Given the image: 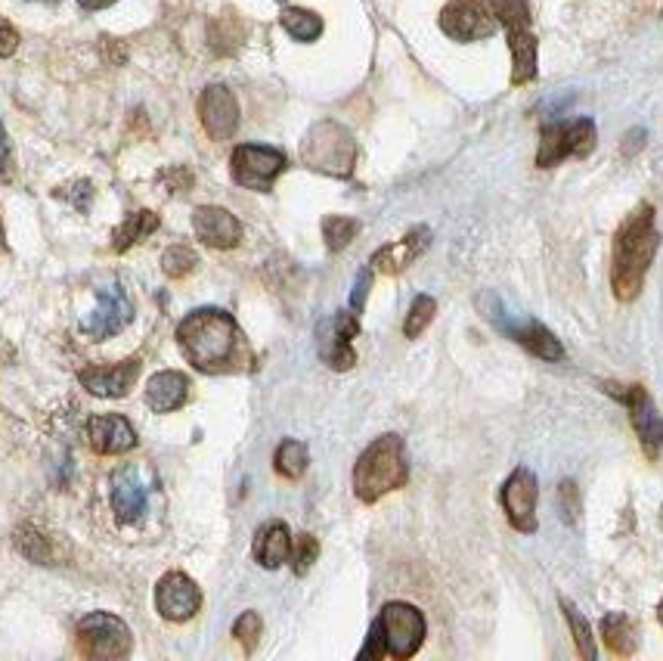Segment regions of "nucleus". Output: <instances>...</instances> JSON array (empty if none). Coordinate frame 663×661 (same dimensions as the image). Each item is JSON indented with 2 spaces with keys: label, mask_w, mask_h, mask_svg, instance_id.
<instances>
[{
  "label": "nucleus",
  "mask_w": 663,
  "mask_h": 661,
  "mask_svg": "<svg viewBox=\"0 0 663 661\" xmlns=\"http://www.w3.org/2000/svg\"><path fill=\"white\" fill-rule=\"evenodd\" d=\"M508 50H512V84H527L537 78V35L534 29L508 32Z\"/></svg>",
  "instance_id": "b1692460"
},
{
  "label": "nucleus",
  "mask_w": 663,
  "mask_h": 661,
  "mask_svg": "<svg viewBox=\"0 0 663 661\" xmlns=\"http://www.w3.org/2000/svg\"><path fill=\"white\" fill-rule=\"evenodd\" d=\"M359 224L354 218H341V215H329L323 220V239L332 252H341L351 239L357 237Z\"/></svg>",
  "instance_id": "c756f323"
},
{
  "label": "nucleus",
  "mask_w": 663,
  "mask_h": 661,
  "mask_svg": "<svg viewBox=\"0 0 663 661\" xmlns=\"http://www.w3.org/2000/svg\"><path fill=\"white\" fill-rule=\"evenodd\" d=\"M561 608H564V618H568V625H571V634H574V643L580 649V656L583 659H595V643H592V630L586 625V618L576 612L568 600H561Z\"/></svg>",
  "instance_id": "7c9ffc66"
},
{
  "label": "nucleus",
  "mask_w": 663,
  "mask_h": 661,
  "mask_svg": "<svg viewBox=\"0 0 663 661\" xmlns=\"http://www.w3.org/2000/svg\"><path fill=\"white\" fill-rule=\"evenodd\" d=\"M434 314H437V301H434L431 295H419V298L413 301V308H410V317H407V323H403V332H407V339H415V335H422V330H425L431 320H434Z\"/></svg>",
  "instance_id": "2f4dec72"
},
{
  "label": "nucleus",
  "mask_w": 663,
  "mask_h": 661,
  "mask_svg": "<svg viewBox=\"0 0 663 661\" xmlns=\"http://www.w3.org/2000/svg\"><path fill=\"white\" fill-rule=\"evenodd\" d=\"M276 472L286 478H301L307 472V447L301 441H283L279 447H276Z\"/></svg>",
  "instance_id": "c85d7f7f"
},
{
  "label": "nucleus",
  "mask_w": 663,
  "mask_h": 661,
  "mask_svg": "<svg viewBox=\"0 0 663 661\" xmlns=\"http://www.w3.org/2000/svg\"><path fill=\"white\" fill-rule=\"evenodd\" d=\"M537 476L527 469V466H518L505 488H502V506H505V515L508 522L518 528L521 534H534L537 532Z\"/></svg>",
  "instance_id": "9b49d317"
},
{
  "label": "nucleus",
  "mask_w": 663,
  "mask_h": 661,
  "mask_svg": "<svg viewBox=\"0 0 663 661\" xmlns=\"http://www.w3.org/2000/svg\"><path fill=\"white\" fill-rule=\"evenodd\" d=\"M190 398V379L178 373V369H162L149 379L146 386V404L152 407L156 413H171L180 410Z\"/></svg>",
  "instance_id": "4be33fe9"
},
{
  "label": "nucleus",
  "mask_w": 663,
  "mask_h": 661,
  "mask_svg": "<svg viewBox=\"0 0 663 661\" xmlns=\"http://www.w3.org/2000/svg\"><path fill=\"white\" fill-rule=\"evenodd\" d=\"M112 506L122 522H137L146 513V485L134 466L118 469L112 476Z\"/></svg>",
  "instance_id": "412c9836"
},
{
  "label": "nucleus",
  "mask_w": 663,
  "mask_h": 661,
  "mask_svg": "<svg viewBox=\"0 0 663 661\" xmlns=\"http://www.w3.org/2000/svg\"><path fill=\"white\" fill-rule=\"evenodd\" d=\"M7 152H10V147H7V134H3V125H0V168L7 166Z\"/></svg>",
  "instance_id": "a19ab883"
},
{
  "label": "nucleus",
  "mask_w": 663,
  "mask_h": 661,
  "mask_svg": "<svg viewBox=\"0 0 663 661\" xmlns=\"http://www.w3.org/2000/svg\"><path fill=\"white\" fill-rule=\"evenodd\" d=\"M369 280H373V267H369V271H363V274L357 276V286H354V298H351V308H354V311H359V308H363V301H366V289H369Z\"/></svg>",
  "instance_id": "58836bf2"
},
{
  "label": "nucleus",
  "mask_w": 663,
  "mask_h": 661,
  "mask_svg": "<svg viewBox=\"0 0 663 661\" xmlns=\"http://www.w3.org/2000/svg\"><path fill=\"white\" fill-rule=\"evenodd\" d=\"M198 115H202V128L212 140H230L239 128V103L233 91L224 84H212L202 91Z\"/></svg>",
  "instance_id": "ddd939ff"
},
{
  "label": "nucleus",
  "mask_w": 663,
  "mask_h": 661,
  "mask_svg": "<svg viewBox=\"0 0 663 661\" xmlns=\"http://www.w3.org/2000/svg\"><path fill=\"white\" fill-rule=\"evenodd\" d=\"M292 569L295 574H307L310 566L317 562V556H320V544H317V537L313 534H298L295 537V544H292Z\"/></svg>",
  "instance_id": "72a5a7b5"
},
{
  "label": "nucleus",
  "mask_w": 663,
  "mask_h": 661,
  "mask_svg": "<svg viewBox=\"0 0 663 661\" xmlns=\"http://www.w3.org/2000/svg\"><path fill=\"white\" fill-rule=\"evenodd\" d=\"M137 376H140V361H125V364H108V367H84L78 379L90 395L122 398L137 383Z\"/></svg>",
  "instance_id": "f3484780"
},
{
  "label": "nucleus",
  "mask_w": 663,
  "mask_h": 661,
  "mask_svg": "<svg viewBox=\"0 0 663 661\" xmlns=\"http://www.w3.org/2000/svg\"><path fill=\"white\" fill-rule=\"evenodd\" d=\"M359 323L357 314L339 311L335 317H329L325 323H320V357L332 369H351L357 354L351 349V339L357 335Z\"/></svg>",
  "instance_id": "4468645a"
},
{
  "label": "nucleus",
  "mask_w": 663,
  "mask_h": 661,
  "mask_svg": "<svg viewBox=\"0 0 663 661\" xmlns=\"http://www.w3.org/2000/svg\"><path fill=\"white\" fill-rule=\"evenodd\" d=\"M196 264H198V258H196V252L190 249V246H171V249H168V252H164V258H162L164 274L174 276V280H180V276H186V274H193V271H196Z\"/></svg>",
  "instance_id": "473e14b6"
},
{
  "label": "nucleus",
  "mask_w": 663,
  "mask_h": 661,
  "mask_svg": "<svg viewBox=\"0 0 663 661\" xmlns=\"http://www.w3.org/2000/svg\"><path fill=\"white\" fill-rule=\"evenodd\" d=\"M487 7L493 10V16L505 32H521L530 29V3L527 0H487Z\"/></svg>",
  "instance_id": "bb28decb"
},
{
  "label": "nucleus",
  "mask_w": 663,
  "mask_h": 661,
  "mask_svg": "<svg viewBox=\"0 0 663 661\" xmlns=\"http://www.w3.org/2000/svg\"><path fill=\"white\" fill-rule=\"evenodd\" d=\"M152 230H159V215H152V212L127 215L125 224H122V230L115 233V249H118V252H122V249H130L137 239L149 237Z\"/></svg>",
  "instance_id": "cd10ccee"
},
{
  "label": "nucleus",
  "mask_w": 663,
  "mask_h": 661,
  "mask_svg": "<svg viewBox=\"0 0 663 661\" xmlns=\"http://www.w3.org/2000/svg\"><path fill=\"white\" fill-rule=\"evenodd\" d=\"M251 552L264 569H279L292 552V534H288L286 522H267L261 532L254 534Z\"/></svg>",
  "instance_id": "5701e85b"
},
{
  "label": "nucleus",
  "mask_w": 663,
  "mask_h": 661,
  "mask_svg": "<svg viewBox=\"0 0 663 661\" xmlns=\"http://www.w3.org/2000/svg\"><path fill=\"white\" fill-rule=\"evenodd\" d=\"M608 395H614L617 401H624L629 407V420L632 429L642 441L648 457H658L663 451V417L658 413L654 401L648 398V391L642 386H605Z\"/></svg>",
  "instance_id": "6e6552de"
},
{
  "label": "nucleus",
  "mask_w": 663,
  "mask_h": 661,
  "mask_svg": "<svg viewBox=\"0 0 663 661\" xmlns=\"http://www.w3.org/2000/svg\"><path fill=\"white\" fill-rule=\"evenodd\" d=\"M202 606V593L183 571H168L156 588V608L164 622H190Z\"/></svg>",
  "instance_id": "f8f14e48"
},
{
  "label": "nucleus",
  "mask_w": 663,
  "mask_h": 661,
  "mask_svg": "<svg viewBox=\"0 0 663 661\" xmlns=\"http://www.w3.org/2000/svg\"><path fill=\"white\" fill-rule=\"evenodd\" d=\"M19 550L25 552L28 559H35V562H47V544H44V537L35 532H19Z\"/></svg>",
  "instance_id": "e433bc0d"
},
{
  "label": "nucleus",
  "mask_w": 663,
  "mask_h": 661,
  "mask_svg": "<svg viewBox=\"0 0 663 661\" xmlns=\"http://www.w3.org/2000/svg\"><path fill=\"white\" fill-rule=\"evenodd\" d=\"M233 637L239 643L245 646V649H254L258 640H261V618H258V612H245V615H239V622L233 625Z\"/></svg>",
  "instance_id": "f704fd0d"
},
{
  "label": "nucleus",
  "mask_w": 663,
  "mask_h": 661,
  "mask_svg": "<svg viewBox=\"0 0 663 661\" xmlns=\"http://www.w3.org/2000/svg\"><path fill=\"white\" fill-rule=\"evenodd\" d=\"M178 342L183 354L190 357V364H196L205 373H215L233 361L236 349H239V327H236L233 314L220 311V308H202L180 323Z\"/></svg>",
  "instance_id": "f03ea898"
},
{
  "label": "nucleus",
  "mask_w": 663,
  "mask_h": 661,
  "mask_svg": "<svg viewBox=\"0 0 663 661\" xmlns=\"http://www.w3.org/2000/svg\"><path fill=\"white\" fill-rule=\"evenodd\" d=\"M428 237L431 233L425 227H415L403 239L378 249L376 255H373V271H378V274H400V271H407L415 258L428 249Z\"/></svg>",
  "instance_id": "6ab92c4d"
},
{
  "label": "nucleus",
  "mask_w": 663,
  "mask_h": 661,
  "mask_svg": "<svg viewBox=\"0 0 663 661\" xmlns=\"http://www.w3.org/2000/svg\"><path fill=\"white\" fill-rule=\"evenodd\" d=\"M425 640V618L422 612L410 603H388L381 608L373 630H369V643L363 646L359 659H413L419 646Z\"/></svg>",
  "instance_id": "20e7f679"
},
{
  "label": "nucleus",
  "mask_w": 663,
  "mask_h": 661,
  "mask_svg": "<svg viewBox=\"0 0 663 661\" xmlns=\"http://www.w3.org/2000/svg\"><path fill=\"white\" fill-rule=\"evenodd\" d=\"M19 47V32L7 22V19H0V56H13Z\"/></svg>",
  "instance_id": "4c0bfd02"
},
{
  "label": "nucleus",
  "mask_w": 663,
  "mask_h": 661,
  "mask_svg": "<svg viewBox=\"0 0 663 661\" xmlns=\"http://www.w3.org/2000/svg\"><path fill=\"white\" fill-rule=\"evenodd\" d=\"M279 22H283L288 35L301 41V44H310V41L323 35V19L310 13V10H301V7H288L286 13L279 16Z\"/></svg>",
  "instance_id": "a878e982"
},
{
  "label": "nucleus",
  "mask_w": 663,
  "mask_h": 661,
  "mask_svg": "<svg viewBox=\"0 0 663 661\" xmlns=\"http://www.w3.org/2000/svg\"><path fill=\"white\" fill-rule=\"evenodd\" d=\"M301 159L313 171H323V174H332V178H347L354 171L357 147H354V137L341 125L320 122L307 134L305 147H301Z\"/></svg>",
  "instance_id": "39448f33"
},
{
  "label": "nucleus",
  "mask_w": 663,
  "mask_h": 661,
  "mask_svg": "<svg viewBox=\"0 0 663 661\" xmlns=\"http://www.w3.org/2000/svg\"><path fill=\"white\" fill-rule=\"evenodd\" d=\"M661 246V233L654 227V208L651 205H639L629 215L617 237H614V258H610V289L620 301H632L642 293L648 267L658 255Z\"/></svg>",
  "instance_id": "f257e3e1"
},
{
  "label": "nucleus",
  "mask_w": 663,
  "mask_h": 661,
  "mask_svg": "<svg viewBox=\"0 0 663 661\" xmlns=\"http://www.w3.org/2000/svg\"><path fill=\"white\" fill-rule=\"evenodd\" d=\"M130 314H134V305H130V298H127L125 286L112 283V286H106V289L100 293L96 311L90 314V320L84 327H88L90 335L106 339V335H115L118 330H125Z\"/></svg>",
  "instance_id": "2eb2a0df"
},
{
  "label": "nucleus",
  "mask_w": 663,
  "mask_h": 661,
  "mask_svg": "<svg viewBox=\"0 0 663 661\" xmlns=\"http://www.w3.org/2000/svg\"><path fill=\"white\" fill-rule=\"evenodd\" d=\"M230 168H233L236 184L264 193L286 171V152H279V149L273 147H261V144H242V147H236Z\"/></svg>",
  "instance_id": "0eeeda50"
},
{
  "label": "nucleus",
  "mask_w": 663,
  "mask_h": 661,
  "mask_svg": "<svg viewBox=\"0 0 663 661\" xmlns=\"http://www.w3.org/2000/svg\"><path fill=\"white\" fill-rule=\"evenodd\" d=\"M595 125L590 118H571V122H556V125H546L542 137H539V152L537 166L552 168L564 159H586L592 149H595Z\"/></svg>",
  "instance_id": "423d86ee"
},
{
  "label": "nucleus",
  "mask_w": 663,
  "mask_h": 661,
  "mask_svg": "<svg viewBox=\"0 0 663 661\" xmlns=\"http://www.w3.org/2000/svg\"><path fill=\"white\" fill-rule=\"evenodd\" d=\"M88 438L90 447L96 454H125L137 447V432L130 429L125 417L118 413H103V417H93L88 423Z\"/></svg>",
  "instance_id": "a211bd4d"
},
{
  "label": "nucleus",
  "mask_w": 663,
  "mask_h": 661,
  "mask_svg": "<svg viewBox=\"0 0 663 661\" xmlns=\"http://www.w3.org/2000/svg\"><path fill=\"white\" fill-rule=\"evenodd\" d=\"M78 637L96 659H125L130 652V630L122 618H115L108 612H93L88 618H81Z\"/></svg>",
  "instance_id": "1a4fd4ad"
},
{
  "label": "nucleus",
  "mask_w": 663,
  "mask_h": 661,
  "mask_svg": "<svg viewBox=\"0 0 663 661\" xmlns=\"http://www.w3.org/2000/svg\"><path fill=\"white\" fill-rule=\"evenodd\" d=\"M84 10H106V7H112L115 0H78Z\"/></svg>",
  "instance_id": "ea45409f"
},
{
  "label": "nucleus",
  "mask_w": 663,
  "mask_h": 661,
  "mask_svg": "<svg viewBox=\"0 0 663 661\" xmlns=\"http://www.w3.org/2000/svg\"><path fill=\"white\" fill-rule=\"evenodd\" d=\"M193 227H196V237L205 246H215V249H233V246H239V239H242V224L227 208H217V205L196 208Z\"/></svg>",
  "instance_id": "dca6fc26"
},
{
  "label": "nucleus",
  "mask_w": 663,
  "mask_h": 661,
  "mask_svg": "<svg viewBox=\"0 0 663 661\" xmlns=\"http://www.w3.org/2000/svg\"><path fill=\"white\" fill-rule=\"evenodd\" d=\"M658 618H661V625H663V600H661V606H658Z\"/></svg>",
  "instance_id": "79ce46f5"
},
{
  "label": "nucleus",
  "mask_w": 663,
  "mask_h": 661,
  "mask_svg": "<svg viewBox=\"0 0 663 661\" xmlns=\"http://www.w3.org/2000/svg\"><path fill=\"white\" fill-rule=\"evenodd\" d=\"M602 637H605V646L614 656L627 659V656L636 652V625L620 612H610V615L602 618Z\"/></svg>",
  "instance_id": "393cba45"
},
{
  "label": "nucleus",
  "mask_w": 663,
  "mask_h": 661,
  "mask_svg": "<svg viewBox=\"0 0 663 661\" xmlns=\"http://www.w3.org/2000/svg\"><path fill=\"white\" fill-rule=\"evenodd\" d=\"M441 32L453 41H481L496 32V16L484 0H449L441 10Z\"/></svg>",
  "instance_id": "9d476101"
},
{
  "label": "nucleus",
  "mask_w": 663,
  "mask_h": 661,
  "mask_svg": "<svg viewBox=\"0 0 663 661\" xmlns=\"http://www.w3.org/2000/svg\"><path fill=\"white\" fill-rule=\"evenodd\" d=\"M407 478L410 466L403 454V441L397 435H381L363 451V457L354 466V491L363 503H376L378 497L403 488Z\"/></svg>",
  "instance_id": "7ed1b4c3"
},
{
  "label": "nucleus",
  "mask_w": 663,
  "mask_h": 661,
  "mask_svg": "<svg viewBox=\"0 0 663 661\" xmlns=\"http://www.w3.org/2000/svg\"><path fill=\"white\" fill-rule=\"evenodd\" d=\"M558 503H561L564 518L574 525L576 515H580V491H576L574 481H561V485H558Z\"/></svg>",
  "instance_id": "c9c22d12"
},
{
  "label": "nucleus",
  "mask_w": 663,
  "mask_h": 661,
  "mask_svg": "<svg viewBox=\"0 0 663 661\" xmlns=\"http://www.w3.org/2000/svg\"><path fill=\"white\" fill-rule=\"evenodd\" d=\"M493 320L500 323L502 332H508L515 342H521L527 351H534L542 361H561L564 357L561 342L537 320H500V317H493Z\"/></svg>",
  "instance_id": "aec40b11"
}]
</instances>
